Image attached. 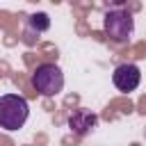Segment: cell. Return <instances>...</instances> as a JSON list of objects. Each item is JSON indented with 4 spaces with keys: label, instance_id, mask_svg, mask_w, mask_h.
Wrapping results in <instances>:
<instances>
[{
    "label": "cell",
    "instance_id": "cell-4",
    "mask_svg": "<svg viewBox=\"0 0 146 146\" xmlns=\"http://www.w3.org/2000/svg\"><path fill=\"white\" fill-rule=\"evenodd\" d=\"M112 82H114V87H116L119 91L130 94V91H135V89L139 87V82H141V71H139L137 64H130V62L119 64V66L114 68V73H112Z\"/></svg>",
    "mask_w": 146,
    "mask_h": 146
},
{
    "label": "cell",
    "instance_id": "cell-1",
    "mask_svg": "<svg viewBox=\"0 0 146 146\" xmlns=\"http://www.w3.org/2000/svg\"><path fill=\"white\" fill-rule=\"evenodd\" d=\"M30 116V103L21 94H5L0 96V128L5 132H16L25 125Z\"/></svg>",
    "mask_w": 146,
    "mask_h": 146
},
{
    "label": "cell",
    "instance_id": "cell-6",
    "mask_svg": "<svg viewBox=\"0 0 146 146\" xmlns=\"http://www.w3.org/2000/svg\"><path fill=\"white\" fill-rule=\"evenodd\" d=\"M27 27H30L32 32H36V34L48 32V30H50V16H48L46 11H36V14H32V16L27 18Z\"/></svg>",
    "mask_w": 146,
    "mask_h": 146
},
{
    "label": "cell",
    "instance_id": "cell-2",
    "mask_svg": "<svg viewBox=\"0 0 146 146\" xmlns=\"http://www.w3.org/2000/svg\"><path fill=\"white\" fill-rule=\"evenodd\" d=\"M103 30L114 43H128L135 34V18L125 9H107L103 16Z\"/></svg>",
    "mask_w": 146,
    "mask_h": 146
},
{
    "label": "cell",
    "instance_id": "cell-3",
    "mask_svg": "<svg viewBox=\"0 0 146 146\" xmlns=\"http://www.w3.org/2000/svg\"><path fill=\"white\" fill-rule=\"evenodd\" d=\"M32 87L41 96H46V98H52V96L62 94V89H64V73H62V68L57 64H52V62L39 64L34 68V73H32Z\"/></svg>",
    "mask_w": 146,
    "mask_h": 146
},
{
    "label": "cell",
    "instance_id": "cell-5",
    "mask_svg": "<svg viewBox=\"0 0 146 146\" xmlns=\"http://www.w3.org/2000/svg\"><path fill=\"white\" fill-rule=\"evenodd\" d=\"M96 125H98V114L91 112V110H87V107H78V110H73L68 114V128L78 137H84Z\"/></svg>",
    "mask_w": 146,
    "mask_h": 146
},
{
    "label": "cell",
    "instance_id": "cell-7",
    "mask_svg": "<svg viewBox=\"0 0 146 146\" xmlns=\"http://www.w3.org/2000/svg\"><path fill=\"white\" fill-rule=\"evenodd\" d=\"M107 9H123V5H128V0H100Z\"/></svg>",
    "mask_w": 146,
    "mask_h": 146
}]
</instances>
